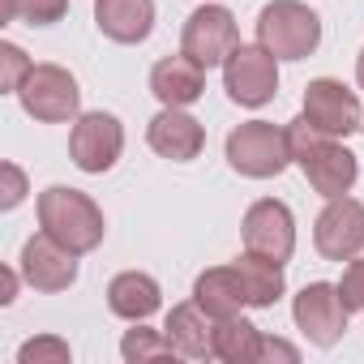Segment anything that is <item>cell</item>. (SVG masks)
Returning a JSON list of instances; mask_svg holds the SVG:
<instances>
[{"label":"cell","instance_id":"obj_17","mask_svg":"<svg viewBox=\"0 0 364 364\" xmlns=\"http://www.w3.org/2000/svg\"><path fill=\"white\" fill-rule=\"evenodd\" d=\"M95 26L112 43H141L154 31V0H95Z\"/></svg>","mask_w":364,"mask_h":364},{"label":"cell","instance_id":"obj_9","mask_svg":"<svg viewBox=\"0 0 364 364\" xmlns=\"http://www.w3.org/2000/svg\"><path fill=\"white\" fill-rule=\"evenodd\" d=\"M313 245L326 262H351L364 249V202L355 198H326V210L313 223Z\"/></svg>","mask_w":364,"mask_h":364},{"label":"cell","instance_id":"obj_27","mask_svg":"<svg viewBox=\"0 0 364 364\" xmlns=\"http://www.w3.org/2000/svg\"><path fill=\"white\" fill-rule=\"evenodd\" d=\"M22 198H26V176H22V167L5 163V198H0V206H5V210H14Z\"/></svg>","mask_w":364,"mask_h":364},{"label":"cell","instance_id":"obj_11","mask_svg":"<svg viewBox=\"0 0 364 364\" xmlns=\"http://www.w3.org/2000/svg\"><path fill=\"white\" fill-rule=\"evenodd\" d=\"M245 249L249 253H262V257H274V262H287L296 253V219L287 210V202L279 198H262L245 210Z\"/></svg>","mask_w":364,"mask_h":364},{"label":"cell","instance_id":"obj_3","mask_svg":"<svg viewBox=\"0 0 364 364\" xmlns=\"http://www.w3.org/2000/svg\"><path fill=\"white\" fill-rule=\"evenodd\" d=\"M257 43L279 60H304L321 43V18L300 0H270L257 14Z\"/></svg>","mask_w":364,"mask_h":364},{"label":"cell","instance_id":"obj_7","mask_svg":"<svg viewBox=\"0 0 364 364\" xmlns=\"http://www.w3.org/2000/svg\"><path fill=\"white\" fill-rule=\"evenodd\" d=\"M240 35H236V18L228 5H202L189 14L185 31H180V52L189 60H198L202 69L210 65H223L232 52H236Z\"/></svg>","mask_w":364,"mask_h":364},{"label":"cell","instance_id":"obj_22","mask_svg":"<svg viewBox=\"0 0 364 364\" xmlns=\"http://www.w3.org/2000/svg\"><path fill=\"white\" fill-rule=\"evenodd\" d=\"M120 355H124V364H150V360H176L180 351L171 347V338L163 330L133 321V330H124V338H120Z\"/></svg>","mask_w":364,"mask_h":364},{"label":"cell","instance_id":"obj_20","mask_svg":"<svg viewBox=\"0 0 364 364\" xmlns=\"http://www.w3.org/2000/svg\"><path fill=\"white\" fill-rule=\"evenodd\" d=\"M193 300L219 321V317H232L240 313L249 300H245V287H240V274L236 266H215V270H202L198 283H193Z\"/></svg>","mask_w":364,"mask_h":364},{"label":"cell","instance_id":"obj_12","mask_svg":"<svg viewBox=\"0 0 364 364\" xmlns=\"http://www.w3.org/2000/svg\"><path fill=\"white\" fill-rule=\"evenodd\" d=\"M304 116H309V124H317L330 137H351L355 129H364V112H360L355 90H347L334 77H317L304 86Z\"/></svg>","mask_w":364,"mask_h":364},{"label":"cell","instance_id":"obj_10","mask_svg":"<svg viewBox=\"0 0 364 364\" xmlns=\"http://www.w3.org/2000/svg\"><path fill=\"white\" fill-rule=\"evenodd\" d=\"M291 317H296V330H304L309 343L334 347L347 330V304L338 296V283H304L300 296L291 300Z\"/></svg>","mask_w":364,"mask_h":364},{"label":"cell","instance_id":"obj_5","mask_svg":"<svg viewBox=\"0 0 364 364\" xmlns=\"http://www.w3.org/2000/svg\"><path fill=\"white\" fill-rule=\"evenodd\" d=\"M18 103L26 116L43 120V124H65V120H77V107H82V90H77V77L60 65H35L26 73V82L18 86Z\"/></svg>","mask_w":364,"mask_h":364},{"label":"cell","instance_id":"obj_29","mask_svg":"<svg viewBox=\"0 0 364 364\" xmlns=\"http://www.w3.org/2000/svg\"><path fill=\"white\" fill-rule=\"evenodd\" d=\"M18 274H22V270H18ZM18 274H14V270H5V296H0L5 304H9V300H14V291H18Z\"/></svg>","mask_w":364,"mask_h":364},{"label":"cell","instance_id":"obj_1","mask_svg":"<svg viewBox=\"0 0 364 364\" xmlns=\"http://www.w3.org/2000/svg\"><path fill=\"white\" fill-rule=\"evenodd\" d=\"M287 129V150H291V163L304 171V180L313 185V193L321 198H343L351 193L355 176H360V163L347 146H338L330 133H321L317 124H309V116L300 112L296 120L283 124Z\"/></svg>","mask_w":364,"mask_h":364},{"label":"cell","instance_id":"obj_26","mask_svg":"<svg viewBox=\"0 0 364 364\" xmlns=\"http://www.w3.org/2000/svg\"><path fill=\"white\" fill-rule=\"evenodd\" d=\"M338 296L347 304V313H364V257H351L343 279H338Z\"/></svg>","mask_w":364,"mask_h":364},{"label":"cell","instance_id":"obj_4","mask_svg":"<svg viewBox=\"0 0 364 364\" xmlns=\"http://www.w3.org/2000/svg\"><path fill=\"white\" fill-rule=\"evenodd\" d=\"M228 163L232 171L249 176V180H270L279 171H287L291 150H287V129L270 124V120H245L228 133Z\"/></svg>","mask_w":364,"mask_h":364},{"label":"cell","instance_id":"obj_6","mask_svg":"<svg viewBox=\"0 0 364 364\" xmlns=\"http://www.w3.org/2000/svg\"><path fill=\"white\" fill-rule=\"evenodd\" d=\"M223 86L232 103L266 107L279 90V56L262 43H236V52L223 60Z\"/></svg>","mask_w":364,"mask_h":364},{"label":"cell","instance_id":"obj_2","mask_svg":"<svg viewBox=\"0 0 364 364\" xmlns=\"http://www.w3.org/2000/svg\"><path fill=\"white\" fill-rule=\"evenodd\" d=\"M35 210H39V228H43L48 236H56L65 249H73L77 257H82V253H95V249L103 245L107 223H103V210L95 206L90 193L69 189V185H48V189L39 193Z\"/></svg>","mask_w":364,"mask_h":364},{"label":"cell","instance_id":"obj_24","mask_svg":"<svg viewBox=\"0 0 364 364\" xmlns=\"http://www.w3.org/2000/svg\"><path fill=\"white\" fill-rule=\"evenodd\" d=\"M69 343L65 338H56V334H39V338H31V343H22V351H18V364H69Z\"/></svg>","mask_w":364,"mask_h":364},{"label":"cell","instance_id":"obj_8","mask_svg":"<svg viewBox=\"0 0 364 364\" xmlns=\"http://www.w3.org/2000/svg\"><path fill=\"white\" fill-rule=\"evenodd\" d=\"M124 150V124L112 116V112H86L73 120V133H69V154L73 163L86 171V176H103L116 167Z\"/></svg>","mask_w":364,"mask_h":364},{"label":"cell","instance_id":"obj_15","mask_svg":"<svg viewBox=\"0 0 364 364\" xmlns=\"http://www.w3.org/2000/svg\"><path fill=\"white\" fill-rule=\"evenodd\" d=\"M150 95L163 107H189L206 95V69L198 60H189L185 52L180 56H163L150 69Z\"/></svg>","mask_w":364,"mask_h":364},{"label":"cell","instance_id":"obj_25","mask_svg":"<svg viewBox=\"0 0 364 364\" xmlns=\"http://www.w3.org/2000/svg\"><path fill=\"white\" fill-rule=\"evenodd\" d=\"M31 69H35V65L26 60V52H22L18 43H0V90L18 95V86L26 82Z\"/></svg>","mask_w":364,"mask_h":364},{"label":"cell","instance_id":"obj_19","mask_svg":"<svg viewBox=\"0 0 364 364\" xmlns=\"http://www.w3.org/2000/svg\"><path fill=\"white\" fill-rule=\"evenodd\" d=\"M236 274H240V287H245V300H249V309H270L279 296H283V262H274V257H262V253H240L236 262Z\"/></svg>","mask_w":364,"mask_h":364},{"label":"cell","instance_id":"obj_13","mask_svg":"<svg viewBox=\"0 0 364 364\" xmlns=\"http://www.w3.org/2000/svg\"><path fill=\"white\" fill-rule=\"evenodd\" d=\"M18 270L22 279L35 287V291H69L73 279H77V253L65 249L56 236L39 232L22 245V257H18Z\"/></svg>","mask_w":364,"mask_h":364},{"label":"cell","instance_id":"obj_18","mask_svg":"<svg viewBox=\"0 0 364 364\" xmlns=\"http://www.w3.org/2000/svg\"><path fill=\"white\" fill-rule=\"evenodd\" d=\"M159 304H163V291L141 270H124L107 283V309L124 321H146V317L159 313Z\"/></svg>","mask_w":364,"mask_h":364},{"label":"cell","instance_id":"obj_14","mask_svg":"<svg viewBox=\"0 0 364 364\" xmlns=\"http://www.w3.org/2000/svg\"><path fill=\"white\" fill-rule=\"evenodd\" d=\"M146 141H150L154 154H163V159H171V163H189V159L202 154L206 129H202V120H193L185 107H163V112L150 120Z\"/></svg>","mask_w":364,"mask_h":364},{"label":"cell","instance_id":"obj_21","mask_svg":"<svg viewBox=\"0 0 364 364\" xmlns=\"http://www.w3.org/2000/svg\"><path fill=\"white\" fill-rule=\"evenodd\" d=\"M257 347H262V330L232 313V317H219L215 321V360H228V364H253L257 360Z\"/></svg>","mask_w":364,"mask_h":364},{"label":"cell","instance_id":"obj_23","mask_svg":"<svg viewBox=\"0 0 364 364\" xmlns=\"http://www.w3.org/2000/svg\"><path fill=\"white\" fill-rule=\"evenodd\" d=\"M65 14H69V0H5V22L56 26Z\"/></svg>","mask_w":364,"mask_h":364},{"label":"cell","instance_id":"obj_30","mask_svg":"<svg viewBox=\"0 0 364 364\" xmlns=\"http://www.w3.org/2000/svg\"><path fill=\"white\" fill-rule=\"evenodd\" d=\"M355 82H360V90H364V52H360V60H355Z\"/></svg>","mask_w":364,"mask_h":364},{"label":"cell","instance_id":"obj_16","mask_svg":"<svg viewBox=\"0 0 364 364\" xmlns=\"http://www.w3.org/2000/svg\"><path fill=\"white\" fill-rule=\"evenodd\" d=\"M163 334L171 338V347H176L180 355H189V360H210V355H215V317H210L198 300L171 304Z\"/></svg>","mask_w":364,"mask_h":364},{"label":"cell","instance_id":"obj_28","mask_svg":"<svg viewBox=\"0 0 364 364\" xmlns=\"http://www.w3.org/2000/svg\"><path fill=\"white\" fill-rule=\"evenodd\" d=\"M257 360H287V364H296V360H300V351H296L291 343H283V338H270V334H262Z\"/></svg>","mask_w":364,"mask_h":364}]
</instances>
